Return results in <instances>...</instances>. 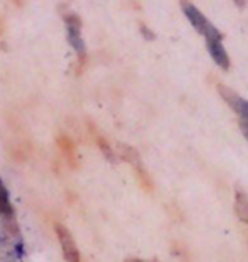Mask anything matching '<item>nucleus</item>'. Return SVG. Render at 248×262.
Listing matches in <instances>:
<instances>
[{"instance_id": "obj_1", "label": "nucleus", "mask_w": 248, "mask_h": 262, "mask_svg": "<svg viewBox=\"0 0 248 262\" xmlns=\"http://www.w3.org/2000/svg\"><path fill=\"white\" fill-rule=\"evenodd\" d=\"M182 9H184V12H186L187 19L191 20V24L194 26V28H196V31H199L200 34L206 36V39H221L219 31L216 29L208 19L204 17L202 12H200L196 5H192V4H189V2H184Z\"/></svg>"}, {"instance_id": "obj_2", "label": "nucleus", "mask_w": 248, "mask_h": 262, "mask_svg": "<svg viewBox=\"0 0 248 262\" xmlns=\"http://www.w3.org/2000/svg\"><path fill=\"white\" fill-rule=\"evenodd\" d=\"M118 148H119V157H121V159L126 160V162H129V164L134 167V170H136V174H138V177H140L141 184H143L146 189H151L150 176L146 174V170H145V167H143V162H141L138 151H136L133 146H128V145H123V143H119Z\"/></svg>"}, {"instance_id": "obj_3", "label": "nucleus", "mask_w": 248, "mask_h": 262, "mask_svg": "<svg viewBox=\"0 0 248 262\" xmlns=\"http://www.w3.org/2000/svg\"><path fill=\"white\" fill-rule=\"evenodd\" d=\"M218 92L221 94V97L224 99L226 104L233 109V111L238 114L240 121H248V101H245L240 94H236L235 91H231L230 87L219 83L218 85Z\"/></svg>"}, {"instance_id": "obj_4", "label": "nucleus", "mask_w": 248, "mask_h": 262, "mask_svg": "<svg viewBox=\"0 0 248 262\" xmlns=\"http://www.w3.org/2000/svg\"><path fill=\"white\" fill-rule=\"evenodd\" d=\"M56 235H58V240H60V245H61V250H63V257H65L66 262H80V252L77 249V244L73 240L72 233L68 232L66 227L58 223L56 227Z\"/></svg>"}, {"instance_id": "obj_5", "label": "nucleus", "mask_w": 248, "mask_h": 262, "mask_svg": "<svg viewBox=\"0 0 248 262\" xmlns=\"http://www.w3.org/2000/svg\"><path fill=\"white\" fill-rule=\"evenodd\" d=\"M65 20H66V28H68V39H70V43L73 48H75L77 53L83 56L85 55V46H83V39L80 34V28H82L80 19H78L75 14H70Z\"/></svg>"}, {"instance_id": "obj_6", "label": "nucleus", "mask_w": 248, "mask_h": 262, "mask_svg": "<svg viewBox=\"0 0 248 262\" xmlns=\"http://www.w3.org/2000/svg\"><path fill=\"white\" fill-rule=\"evenodd\" d=\"M208 41V51L213 56V60L218 63L223 70L230 68V56L226 53L224 46L221 45V39H206Z\"/></svg>"}, {"instance_id": "obj_7", "label": "nucleus", "mask_w": 248, "mask_h": 262, "mask_svg": "<svg viewBox=\"0 0 248 262\" xmlns=\"http://www.w3.org/2000/svg\"><path fill=\"white\" fill-rule=\"evenodd\" d=\"M235 213L241 222L248 223V198L241 191H236L235 194Z\"/></svg>"}, {"instance_id": "obj_8", "label": "nucleus", "mask_w": 248, "mask_h": 262, "mask_svg": "<svg viewBox=\"0 0 248 262\" xmlns=\"http://www.w3.org/2000/svg\"><path fill=\"white\" fill-rule=\"evenodd\" d=\"M96 141H97L99 148L102 150V154H104L105 159H107L109 162H116V154L112 151V148H110V145L107 143V140H105L104 136L96 135Z\"/></svg>"}, {"instance_id": "obj_9", "label": "nucleus", "mask_w": 248, "mask_h": 262, "mask_svg": "<svg viewBox=\"0 0 248 262\" xmlns=\"http://www.w3.org/2000/svg\"><path fill=\"white\" fill-rule=\"evenodd\" d=\"M0 213H2V214H10V213H12V208H10L9 199H7V192H5L2 184H0Z\"/></svg>"}, {"instance_id": "obj_10", "label": "nucleus", "mask_w": 248, "mask_h": 262, "mask_svg": "<svg viewBox=\"0 0 248 262\" xmlns=\"http://www.w3.org/2000/svg\"><path fill=\"white\" fill-rule=\"evenodd\" d=\"M240 129H241V133H243V136L246 138V141H248V121H240Z\"/></svg>"}, {"instance_id": "obj_11", "label": "nucleus", "mask_w": 248, "mask_h": 262, "mask_svg": "<svg viewBox=\"0 0 248 262\" xmlns=\"http://www.w3.org/2000/svg\"><path fill=\"white\" fill-rule=\"evenodd\" d=\"M126 262H145V260H141V259H128Z\"/></svg>"}, {"instance_id": "obj_12", "label": "nucleus", "mask_w": 248, "mask_h": 262, "mask_svg": "<svg viewBox=\"0 0 248 262\" xmlns=\"http://www.w3.org/2000/svg\"><path fill=\"white\" fill-rule=\"evenodd\" d=\"M153 262H156V260H153Z\"/></svg>"}]
</instances>
